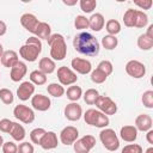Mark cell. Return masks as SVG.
I'll return each instance as SVG.
<instances>
[{
    "instance_id": "4",
    "label": "cell",
    "mask_w": 153,
    "mask_h": 153,
    "mask_svg": "<svg viewBox=\"0 0 153 153\" xmlns=\"http://www.w3.org/2000/svg\"><path fill=\"white\" fill-rule=\"evenodd\" d=\"M82 116H84V120L87 124L97 127V128H105L110 123L109 117L106 115H104L103 112H100L99 110H96V109L86 110V112Z\"/></svg>"
},
{
    "instance_id": "42",
    "label": "cell",
    "mask_w": 153,
    "mask_h": 153,
    "mask_svg": "<svg viewBox=\"0 0 153 153\" xmlns=\"http://www.w3.org/2000/svg\"><path fill=\"white\" fill-rule=\"evenodd\" d=\"M121 153H143V149L137 143H129L122 148Z\"/></svg>"
},
{
    "instance_id": "18",
    "label": "cell",
    "mask_w": 153,
    "mask_h": 153,
    "mask_svg": "<svg viewBox=\"0 0 153 153\" xmlns=\"http://www.w3.org/2000/svg\"><path fill=\"white\" fill-rule=\"evenodd\" d=\"M57 145H59V139H57L56 133H54V131H47L39 142V146L47 151L56 148Z\"/></svg>"
},
{
    "instance_id": "7",
    "label": "cell",
    "mask_w": 153,
    "mask_h": 153,
    "mask_svg": "<svg viewBox=\"0 0 153 153\" xmlns=\"http://www.w3.org/2000/svg\"><path fill=\"white\" fill-rule=\"evenodd\" d=\"M96 106L104 115H115L117 112V104L108 96H99L96 100Z\"/></svg>"
},
{
    "instance_id": "39",
    "label": "cell",
    "mask_w": 153,
    "mask_h": 153,
    "mask_svg": "<svg viewBox=\"0 0 153 153\" xmlns=\"http://www.w3.org/2000/svg\"><path fill=\"white\" fill-rule=\"evenodd\" d=\"M142 104L147 108V109H153V91L152 90H147L143 92L142 94Z\"/></svg>"
},
{
    "instance_id": "51",
    "label": "cell",
    "mask_w": 153,
    "mask_h": 153,
    "mask_svg": "<svg viewBox=\"0 0 153 153\" xmlns=\"http://www.w3.org/2000/svg\"><path fill=\"white\" fill-rule=\"evenodd\" d=\"M145 153H153V147H148Z\"/></svg>"
},
{
    "instance_id": "2",
    "label": "cell",
    "mask_w": 153,
    "mask_h": 153,
    "mask_svg": "<svg viewBox=\"0 0 153 153\" xmlns=\"http://www.w3.org/2000/svg\"><path fill=\"white\" fill-rule=\"evenodd\" d=\"M42 51V42L36 36H31L26 39L25 44L19 48V55L29 62H33L37 60L38 55Z\"/></svg>"
},
{
    "instance_id": "23",
    "label": "cell",
    "mask_w": 153,
    "mask_h": 153,
    "mask_svg": "<svg viewBox=\"0 0 153 153\" xmlns=\"http://www.w3.org/2000/svg\"><path fill=\"white\" fill-rule=\"evenodd\" d=\"M33 36H36L37 38L39 39H47L51 36V29H50V25L45 22H39L36 30H35V33Z\"/></svg>"
},
{
    "instance_id": "24",
    "label": "cell",
    "mask_w": 153,
    "mask_h": 153,
    "mask_svg": "<svg viewBox=\"0 0 153 153\" xmlns=\"http://www.w3.org/2000/svg\"><path fill=\"white\" fill-rule=\"evenodd\" d=\"M56 68V65L54 62V60H51L50 57H42L38 62V71H41L42 73L47 74H51Z\"/></svg>"
},
{
    "instance_id": "22",
    "label": "cell",
    "mask_w": 153,
    "mask_h": 153,
    "mask_svg": "<svg viewBox=\"0 0 153 153\" xmlns=\"http://www.w3.org/2000/svg\"><path fill=\"white\" fill-rule=\"evenodd\" d=\"M104 24H105V19L102 13H93L88 18V27L96 32L100 31L104 27Z\"/></svg>"
},
{
    "instance_id": "15",
    "label": "cell",
    "mask_w": 153,
    "mask_h": 153,
    "mask_svg": "<svg viewBox=\"0 0 153 153\" xmlns=\"http://www.w3.org/2000/svg\"><path fill=\"white\" fill-rule=\"evenodd\" d=\"M33 93H35V85L31 81H23L17 88V97L23 102L31 98Z\"/></svg>"
},
{
    "instance_id": "1",
    "label": "cell",
    "mask_w": 153,
    "mask_h": 153,
    "mask_svg": "<svg viewBox=\"0 0 153 153\" xmlns=\"http://www.w3.org/2000/svg\"><path fill=\"white\" fill-rule=\"evenodd\" d=\"M74 49L86 56H96L100 50V44L97 38L88 32H80L73 39Z\"/></svg>"
},
{
    "instance_id": "31",
    "label": "cell",
    "mask_w": 153,
    "mask_h": 153,
    "mask_svg": "<svg viewBox=\"0 0 153 153\" xmlns=\"http://www.w3.org/2000/svg\"><path fill=\"white\" fill-rule=\"evenodd\" d=\"M118 44V39L116 38V36H111V35H106L102 38V45L103 48H105L106 50H112L117 47Z\"/></svg>"
},
{
    "instance_id": "14",
    "label": "cell",
    "mask_w": 153,
    "mask_h": 153,
    "mask_svg": "<svg viewBox=\"0 0 153 153\" xmlns=\"http://www.w3.org/2000/svg\"><path fill=\"white\" fill-rule=\"evenodd\" d=\"M71 66H72V68H73L76 73L82 74V75L88 74V73L92 72V65H91V62H90L88 60H86V59L74 57V59L72 60V62H71Z\"/></svg>"
},
{
    "instance_id": "12",
    "label": "cell",
    "mask_w": 153,
    "mask_h": 153,
    "mask_svg": "<svg viewBox=\"0 0 153 153\" xmlns=\"http://www.w3.org/2000/svg\"><path fill=\"white\" fill-rule=\"evenodd\" d=\"M65 117L68 121H79L82 116V108L81 105H79L76 102H71L69 104H67L65 106Z\"/></svg>"
},
{
    "instance_id": "29",
    "label": "cell",
    "mask_w": 153,
    "mask_h": 153,
    "mask_svg": "<svg viewBox=\"0 0 153 153\" xmlns=\"http://www.w3.org/2000/svg\"><path fill=\"white\" fill-rule=\"evenodd\" d=\"M137 47L141 50H149L153 47V38L148 37L146 33H142L137 38Z\"/></svg>"
},
{
    "instance_id": "21",
    "label": "cell",
    "mask_w": 153,
    "mask_h": 153,
    "mask_svg": "<svg viewBox=\"0 0 153 153\" xmlns=\"http://www.w3.org/2000/svg\"><path fill=\"white\" fill-rule=\"evenodd\" d=\"M18 54L14 50H6L0 57V62L2 63L4 67L12 68L17 62H18Z\"/></svg>"
},
{
    "instance_id": "28",
    "label": "cell",
    "mask_w": 153,
    "mask_h": 153,
    "mask_svg": "<svg viewBox=\"0 0 153 153\" xmlns=\"http://www.w3.org/2000/svg\"><path fill=\"white\" fill-rule=\"evenodd\" d=\"M105 30L108 31L109 35L111 36H116L117 33L121 32V24L118 20L116 19H109L105 24Z\"/></svg>"
},
{
    "instance_id": "50",
    "label": "cell",
    "mask_w": 153,
    "mask_h": 153,
    "mask_svg": "<svg viewBox=\"0 0 153 153\" xmlns=\"http://www.w3.org/2000/svg\"><path fill=\"white\" fill-rule=\"evenodd\" d=\"M63 4L65 5H68V6H72V5H75L76 4V0H74V1H66V0H63Z\"/></svg>"
},
{
    "instance_id": "10",
    "label": "cell",
    "mask_w": 153,
    "mask_h": 153,
    "mask_svg": "<svg viewBox=\"0 0 153 153\" xmlns=\"http://www.w3.org/2000/svg\"><path fill=\"white\" fill-rule=\"evenodd\" d=\"M126 72L129 76L134 79H140L146 74V66L137 60H130L126 65Z\"/></svg>"
},
{
    "instance_id": "41",
    "label": "cell",
    "mask_w": 153,
    "mask_h": 153,
    "mask_svg": "<svg viewBox=\"0 0 153 153\" xmlns=\"http://www.w3.org/2000/svg\"><path fill=\"white\" fill-rule=\"evenodd\" d=\"M97 68H98L99 71H102L104 74H106L108 76L112 73V69H114L112 63H111L110 61H108V60H103V61H100V62L98 63Z\"/></svg>"
},
{
    "instance_id": "47",
    "label": "cell",
    "mask_w": 153,
    "mask_h": 153,
    "mask_svg": "<svg viewBox=\"0 0 153 153\" xmlns=\"http://www.w3.org/2000/svg\"><path fill=\"white\" fill-rule=\"evenodd\" d=\"M6 31H7V25H6V23L2 22V20H0V37L4 36V35L6 33Z\"/></svg>"
},
{
    "instance_id": "35",
    "label": "cell",
    "mask_w": 153,
    "mask_h": 153,
    "mask_svg": "<svg viewBox=\"0 0 153 153\" xmlns=\"http://www.w3.org/2000/svg\"><path fill=\"white\" fill-rule=\"evenodd\" d=\"M45 133L47 131L43 128H35V129H32L31 133H30L31 142L32 143H36V145H39V142H41V140H42V137L44 136Z\"/></svg>"
},
{
    "instance_id": "45",
    "label": "cell",
    "mask_w": 153,
    "mask_h": 153,
    "mask_svg": "<svg viewBox=\"0 0 153 153\" xmlns=\"http://www.w3.org/2000/svg\"><path fill=\"white\" fill-rule=\"evenodd\" d=\"M12 124H13V122H12L11 120H8V118H2V120L0 121V130H1L2 133H10V130H11V128H12Z\"/></svg>"
},
{
    "instance_id": "3",
    "label": "cell",
    "mask_w": 153,
    "mask_h": 153,
    "mask_svg": "<svg viewBox=\"0 0 153 153\" xmlns=\"http://www.w3.org/2000/svg\"><path fill=\"white\" fill-rule=\"evenodd\" d=\"M48 44L50 45V57L55 61H62L67 55V44L65 37L60 33H53L48 38Z\"/></svg>"
},
{
    "instance_id": "53",
    "label": "cell",
    "mask_w": 153,
    "mask_h": 153,
    "mask_svg": "<svg viewBox=\"0 0 153 153\" xmlns=\"http://www.w3.org/2000/svg\"><path fill=\"white\" fill-rule=\"evenodd\" d=\"M2 145H4V139H2V136L0 135V147H2Z\"/></svg>"
},
{
    "instance_id": "46",
    "label": "cell",
    "mask_w": 153,
    "mask_h": 153,
    "mask_svg": "<svg viewBox=\"0 0 153 153\" xmlns=\"http://www.w3.org/2000/svg\"><path fill=\"white\" fill-rule=\"evenodd\" d=\"M134 4L136 6H139L141 10H149L153 5L152 0H136V1H134Z\"/></svg>"
},
{
    "instance_id": "11",
    "label": "cell",
    "mask_w": 153,
    "mask_h": 153,
    "mask_svg": "<svg viewBox=\"0 0 153 153\" xmlns=\"http://www.w3.org/2000/svg\"><path fill=\"white\" fill-rule=\"evenodd\" d=\"M78 136H79L78 129L73 126H68V127H65L61 130L60 141H61V143H63L66 146H69V145H73L78 140Z\"/></svg>"
},
{
    "instance_id": "36",
    "label": "cell",
    "mask_w": 153,
    "mask_h": 153,
    "mask_svg": "<svg viewBox=\"0 0 153 153\" xmlns=\"http://www.w3.org/2000/svg\"><path fill=\"white\" fill-rule=\"evenodd\" d=\"M0 99H1V102H2L4 104L10 105V104L13 103L14 96H13L12 91L8 90V88H0Z\"/></svg>"
},
{
    "instance_id": "48",
    "label": "cell",
    "mask_w": 153,
    "mask_h": 153,
    "mask_svg": "<svg viewBox=\"0 0 153 153\" xmlns=\"http://www.w3.org/2000/svg\"><path fill=\"white\" fill-rule=\"evenodd\" d=\"M147 134H146V140L148 141V143H151V145H153V130L152 129H149L148 131H146Z\"/></svg>"
},
{
    "instance_id": "9",
    "label": "cell",
    "mask_w": 153,
    "mask_h": 153,
    "mask_svg": "<svg viewBox=\"0 0 153 153\" xmlns=\"http://www.w3.org/2000/svg\"><path fill=\"white\" fill-rule=\"evenodd\" d=\"M57 79L60 81V84L62 86H69V85H74L78 81V76L76 74L68 67L66 66H61L57 69Z\"/></svg>"
},
{
    "instance_id": "30",
    "label": "cell",
    "mask_w": 153,
    "mask_h": 153,
    "mask_svg": "<svg viewBox=\"0 0 153 153\" xmlns=\"http://www.w3.org/2000/svg\"><path fill=\"white\" fill-rule=\"evenodd\" d=\"M47 91H48V93H49L50 96L56 97V98L62 97V96L65 94V88H63V86H62L61 84H57V82H51V84H49L48 87H47Z\"/></svg>"
},
{
    "instance_id": "37",
    "label": "cell",
    "mask_w": 153,
    "mask_h": 153,
    "mask_svg": "<svg viewBox=\"0 0 153 153\" xmlns=\"http://www.w3.org/2000/svg\"><path fill=\"white\" fill-rule=\"evenodd\" d=\"M79 5H80V8L82 12L91 13L97 7V1L96 0H80Z\"/></svg>"
},
{
    "instance_id": "25",
    "label": "cell",
    "mask_w": 153,
    "mask_h": 153,
    "mask_svg": "<svg viewBox=\"0 0 153 153\" xmlns=\"http://www.w3.org/2000/svg\"><path fill=\"white\" fill-rule=\"evenodd\" d=\"M11 136H12V139L14 140V141H23L24 139H25V129H24V127L22 126V124H19V123H17V122H13V124H12V128H11V130H10V133H8Z\"/></svg>"
},
{
    "instance_id": "44",
    "label": "cell",
    "mask_w": 153,
    "mask_h": 153,
    "mask_svg": "<svg viewBox=\"0 0 153 153\" xmlns=\"http://www.w3.org/2000/svg\"><path fill=\"white\" fill-rule=\"evenodd\" d=\"M33 151H35V149H33L32 143L24 141V142L19 143V146H18V152H17V153H33Z\"/></svg>"
},
{
    "instance_id": "5",
    "label": "cell",
    "mask_w": 153,
    "mask_h": 153,
    "mask_svg": "<svg viewBox=\"0 0 153 153\" xmlns=\"http://www.w3.org/2000/svg\"><path fill=\"white\" fill-rule=\"evenodd\" d=\"M99 139L103 146L110 152H115L120 148V139L111 128H103L99 133Z\"/></svg>"
},
{
    "instance_id": "34",
    "label": "cell",
    "mask_w": 153,
    "mask_h": 153,
    "mask_svg": "<svg viewBox=\"0 0 153 153\" xmlns=\"http://www.w3.org/2000/svg\"><path fill=\"white\" fill-rule=\"evenodd\" d=\"M98 97H99V93L96 88H88L84 93V100H85L86 104H90V105L94 104Z\"/></svg>"
},
{
    "instance_id": "43",
    "label": "cell",
    "mask_w": 153,
    "mask_h": 153,
    "mask_svg": "<svg viewBox=\"0 0 153 153\" xmlns=\"http://www.w3.org/2000/svg\"><path fill=\"white\" fill-rule=\"evenodd\" d=\"M17 152H18V146L13 141L4 142V145H2V153H17Z\"/></svg>"
},
{
    "instance_id": "20",
    "label": "cell",
    "mask_w": 153,
    "mask_h": 153,
    "mask_svg": "<svg viewBox=\"0 0 153 153\" xmlns=\"http://www.w3.org/2000/svg\"><path fill=\"white\" fill-rule=\"evenodd\" d=\"M120 136L126 142H134L137 137V130L134 126H123L120 130Z\"/></svg>"
},
{
    "instance_id": "40",
    "label": "cell",
    "mask_w": 153,
    "mask_h": 153,
    "mask_svg": "<svg viewBox=\"0 0 153 153\" xmlns=\"http://www.w3.org/2000/svg\"><path fill=\"white\" fill-rule=\"evenodd\" d=\"M74 26L78 30H84L88 27V18L85 16H76L74 19Z\"/></svg>"
},
{
    "instance_id": "13",
    "label": "cell",
    "mask_w": 153,
    "mask_h": 153,
    "mask_svg": "<svg viewBox=\"0 0 153 153\" xmlns=\"http://www.w3.org/2000/svg\"><path fill=\"white\" fill-rule=\"evenodd\" d=\"M31 105L35 110H38V111H47L50 109L51 106V100L49 97L44 96V94H35L31 97Z\"/></svg>"
},
{
    "instance_id": "33",
    "label": "cell",
    "mask_w": 153,
    "mask_h": 153,
    "mask_svg": "<svg viewBox=\"0 0 153 153\" xmlns=\"http://www.w3.org/2000/svg\"><path fill=\"white\" fill-rule=\"evenodd\" d=\"M147 24H148V16H147L143 11H139V10H136V14H135V24H134V26L141 29V27H145Z\"/></svg>"
},
{
    "instance_id": "17",
    "label": "cell",
    "mask_w": 153,
    "mask_h": 153,
    "mask_svg": "<svg viewBox=\"0 0 153 153\" xmlns=\"http://www.w3.org/2000/svg\"><path fill=\"white\" fill-rule=\"evenodd\" d=\"M26 72H27V67L24 62L22 61H18L12 68H11V73H10V78L12 81L14 82H18L20 81L25 75H26Z\"/></svg>"
},
{
    "instance_id": "6",
    "label": "cell",
    "mask_w": 153,
    "mask_h": 153,
    "mask_svg": "<svg viewBox=\"0 0 153 153\" xmlns=\"http://www.w3.org/2000/svg\"><path fill=\"white\" fill-rule=\"evenodd\" d=\"M13 115L18 121H20V122H23L25 124H30V123H32L35 121L33 110L31 108L24 105V104L16 105V108L13 109Z\"/></svg>"
},
{
    "instance_id": "49",
    "label": "cell",
    "mask_w": 153,
    "mask_h": 153,
    "mask_svg": "<svg viewBox=\"0 0 153 153\" xmlns=\"http://www.w3.org/2000/svg\"><path fill=\"white\" fill-rule=\"evenodd\" d=\"M146 35H147L148 37L153 38V24L148 25V29H147V32H146Z\"/></svg>"
},
{
    "instance_id": "8",
    "label": "cell",
    "mask_w": 153,
    "mask_h": 153,
    "mask_svg": "<svg viewBox=\"0 0 153 153\" xmlns=\"http://www.w3.org/2000/svg\"><path fill=\"white\" fill-rule=\"evenodd\" d=\"M96 146V137L92 135H84L73 143L75 153H90V151Z\"/></svg>"
},
{
    "instance_id": "16",
    "label": "cell",
    "mask_w": 153,
    "mask_h": 153,
    "mask_svg": "<svg viewBox=\"0 0 153 153\" xmlns=\"http://www.w3.org/2000/svg\"><path fill=\"white\" fill-rule=\"evenodd\" d=\"M38 23H39V20L32 13H24L20 17V24H22V26L25 30H27L29 32H31V33H35V30H36Z\"/></svg>"
},
{
    "instance_id": "52",
    "label": "cell",
    "mask_w": 153,
    "mask_h": 153,
    "mask_svg": "<svg viewBox=\"0 0 153 153\" xmlns=\"http://www.w3.org/2000/svg\"><path fill=\"white\" fill-rule=\"evenodd\" d=\"M2 54H4V48H2V44L0 43V57H1Z\"/></svg>"
},
{
    "instance_id": "32",
    "label": "cell",
    "mask_w": 153,
    "mask_h": 153,
    "mask_svg": "<svg viewBox=\"0 0 153 153\" xmlns=\"http://www.w3.org/2000/svg\"><path fill=\"white\" fill-rule=\"evenodd\" d=\"M135 14H136V10L133 8H128L124 14H123V23L127 27H134L135 24Z\"/></svg>"
},
{
    "instance_id": "38",
    "label": "cell",
    "mask_w": 153,
    "mask_h": 153,
    "mask_svg": "<svg viewBox=\"0 0 153 153\" xmlns=\"http://www.w3.org/2000/svg\"><path fill=\"white\" fill-rule=\"evenodd\" d=\"M108 75L104 74L102 71H99L98 68H96L94 71L91 72V80L94 82V84H103L105 80H106Z\"/></svg>"
},
{
    "instance_id": "27",
    "label": "cell",
    "mask_w": 153,
    "mask_h": 153,
    "mask_svg": "<svg viewBox=\"0 0 153 153\" xmlns=\"http://www.w3.org/2000/svg\"><path fill=\"white\" fill-rule=\"evenodd\" d=\"M82 96V90L80 86H76V85H71L68 88H67V98L71 100V102H76L81 98Z\"/></svg>"
},
{
    "instance_id": "19",
    "label": "cell",
    "mask_w": 153,
    "mask_h": 153,
    "mask_svg": "<svg viewBox=\"0 0 153 153\" xmlns=\"http://www.w3.org/2000/svg\"><path fill=\"white\" fill-rule=\"evenodd\" d=\"M136 130L140 131H148L152 129V117L147 114H141L135 118V126Z\"/></svg>"
},
{
    "instance_id": "26",
    "label": "cell",
    "mask_w": 153,
    "mask_h": 153,
    "mask_svg": "<svg viewBox=\"0 0 153 153\" xmlns=\"http://www.w3.org/2000/svg\"><path fill=\"white\" fill-rule=\"evenodd\" d=\"M29 76H30V81H31L33 85L41 86V85H44V84L47 82V75H45L44 73H42L41 71H38V69L32 71Z\"/></svg>"
}]
</instances>
